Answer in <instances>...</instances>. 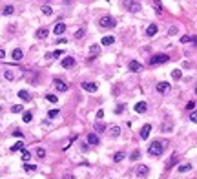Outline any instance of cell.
Returning <instances> with one entry per match:
<instances>
[{
  "instance_id": "obj_1",
  "label": "cell",
  "mask_w": 197,
  "mask_h": 179,
  "mask_svg": "<svg viewBox=\"0 0 197 179\" xmlns=\"http://www.w3.org/2000/svg\"><path fill=\"white\" fill-rule=\"evenodd\" d=\"M168 146V143L166 141H159V139H155L150 143V146H148V154L153 155V157H157V155H162V152H164V148Z\"/></svg>"
},
{
  "instance_id": "obj_2",
  "label": "cell",
  "mask_w": 197,
  "mask_h": 179,
  "mask_svg": "<svg viewBox=\"0 0 197 179\" xmlns=\"http://www.w3.org/2000/svg\"><path fill=\"white\" fill-rule=\"evenodd\" d=\"M170 60V55L166 53H157V55H153V57L150 59V64L152 66H159V64H166Z\"/></svg>"
},
{
  "instance_id": "obj_3",
  "label": "cell",
  "mask_w": 197,
  "mask_h": 179,
  "mask_svg": "<svg viewBox=\"0 0 197 179\" xmlns=\"http://www.w3.org/2000/svg\"><path fill=\"white\" fill-rule=\"evenodd\" d=\"M99 26L100 27H115L117 26V20L113 17H102V18H99Z\"/></svg>"
},
{
  "instance_id": "obj_4",
  "label": "cell",
  "mask_w": 197,
  "mask_h": 179,
  "mask_svg": "<svg viewBox=\"0 0 197 179\" xmlns=\"http://www.w3.org/2000/svg\"><path fill=\"white\" fill-rule=\"evenodd\" d=\"M124 8L128 11H132V13H139L141 11V4L137 2V0H124Z\"/></svg>"
},
{
  "instance_id": "obj_5",
  "label": "cell",
  "mask_w": 197,
  "mask_h": 179,
  "mask_svg": "<svg viewBox=\"0 0 197 179\" xmlns=\"http://www.w3.org/2000/svg\"><path fill=\"white\" fill-rule=\"evenodd\" d=\"M53 88H55L57 92H60V93H64V92H68V90H70V88H68V84H66L62 79H55V80H53Z\"/></svg>"
},
{
  "instance_id": "obj_6",
  "label": "cell",
  "mask_w": 197,
  "mask_h": 179,
  "mask_svg": "<svg viewBox=\"0 0 197 179\" xmlns=\"http://www.w3.org/2000/svg\"><path fill=\"white\" fill-rule=\"evenodd\" d=\"M150 132H152V124H144V126L141 128V132H139V137H141L142 141H146L148 137H150Z\"/></svg>"
},
{
  "instance_id": "obj_7",
  "label": "cell",
  "mask_w": 197,
  "mask_h": 179,
  "mask_svg": "<svg viewBox=\"0 0 197 179\" xmlns=\"http://www.w3.org/2000/svg\"><path fill=\"white\" fill-rule=\"evenodd\" d=\"M170 88H172V86H170V82H157V86H155V90H157L159 93H162V95L168 93Z\"/></svg>"
},
{
  "instance_id": "obj_8",
  "label": "cell",
  "mask_w": 197,
  "mask_h": 179,
  "mask_svg": "<svg viewBox=\"0 0 197 179\" xmlns=\"http://www.w3.org/2000/svg\"><path fill=\"white\" fill-rule=\"evenodd\" d=\"M80 86H82V90H86L88 93H95V92H97V90H99L95 82H82V84H80Z\"/></svg>"
},
{
  "instance_id": "obj_9",
  "label": "cell",
  "mask_w": 197,
  "mask_h": 179,
  "mask_svg": "<svg viewBox=\"0 0 197 179\" xmlns=\"http://www.w3.org/2000/svg\"><path fill=\"white\" fill-rule=\"evenodd\" d=\"M148 172H150V168H148L146 166V164H139V166H137V172H135V174H137V177H146L148 176Z\"/></svg>"
},
{
  "instance_id": "obj_10",
  "label": "cell",
  "mask_w": 197,
  "mask_h": 179,
  "mask_svg": "<svg viewBox=\"0 0 197 179\" xmlns=\"http://www.w3.org/2000/svg\"><path fill=\"white\" fill-rule=\"evenodd\" d=\"M60 66L62 68H73L75 66V59L73 57H64L62 60H60Z\"/></svg>"
},
{
  "instance_id": "obj_11",
  "label": "cell",
  "mask_w": 197,
  "mask_h": 179,
  "mask_svg": "<svg viewBox=\"0 0 197 179\" xmlns=\"http://www.w3.org/2000/svg\"><path fill=\"white\" fill-rule=\"evenodd\" d=\"M133 110H135V112H137V113H144L146 110H148V104H146L144 101H141V102H137V104L133 106Z\"/></svg>"
},
{
  "instance_id": "obj_12",
  "label": "cell",
  "mask_w": 197,
  "mask_h": 179,
  "mask_svg": "<svg viewBox=\"0 0 197 179\" xmlns=\"http://www.w3.org/2000/svg\"><path fill=\"white\" fill-rule=\"evenodd\" d=\"M157 31H159L157 24H150V26H148V29H146V37H155V35H157Z\"/></svg>"
},
{
  "instance_id": "obj_13",
  "label": "cell",
  "mask_w": 197,
  "mask_h": 179,
  "mask_svg": "<svg viewBox=\"0 0 197 179\" xmlns=\"http://www.w3.org/2000/svg\"><path fill=\"white\" fill-rule=\"evenodd\" d=\"M128 68H130L132 71H141V70H142V64H141V62H137V60H130Z\"/></svg>"
},
{
  "instance_id": "obj_14",
  "label": "cell",
  "mask_w": 197,
  "mask_h": 179,
  "mask_svg": "<svg viewBox=\"0 0 197 179\" xmlns=\"http://www.w3.org/2000/svg\"><path fill=\"white\" fill-rule=\"evenodd\" d=\"M64 31H66V24H64V22H58V24L55 26V29H53V33H55V35H62Z\"/></svg>"
},
{
  "instance_id": "obj_15",
  "label": "cell",
  "mask_w": 197,
  "mask_h": 179,
  "mask_svg": "<svg viewBox=\"0 0 197 179\" xmlns=\"http://www.w3.org/2000/svg\"><path fill=\"white\" fill-rule=\"evenodd\" d=\"M22 50L20 48H17V50H13V53H11V57H13V60H22Z\"/></svg>"
},
{
  "instance_id": "obj_16",
  "label": "cell",
  "mask_w": 197,
  "mask_h": 179,
  "mask_svg": "<svg viewBox=\"0 0 197 179\" xmlns=\"http://www.w3.org/2000/svg\"><path fill=\"white\" fill-rule=\"evenodd\" d=\"M18 97L22 99V101H26V102L31 101V95H29V92H26V90H20V92H18Z\"/></svg>"
},
{
  "instance_id": "obj_17",
  "label": "cell",
  "mask_w": 197,
  "mask_h": 179,
  "mask_svg": "<svg viewBox=\"0 0 197 179\" xmlns=\"http://www.w3.org/2000/svg\"><path fill=\"white\" fill-rule=\"evenodd\" d=\"M13 13H15V8H13V6H6V8L2 9L4 17H9V15H13Z\"/></svg>"
},
{
  "instance_id": "obj_18",
  "label": "cell",
  "mask_w": 197,
  "mask_h": 179,
  "mask_svg": "<svg viewBox=\"0 0 197 179\" xmlns=\"http://www.w3.org/2000/svg\"><path fill=\"white\" fill-rule=\"evenodd\" d=\"M88 143L95 146V144H99V137L95 135V134H88Z\"/></svg>"
},
{
  "instance_id": "obj_19",
  "label": "cell",
  "mask_w": 197,
  "mask_h": 179,
  "mask_svg": "<svg viewBox=\"0 0 197 179\" xmlns=\"http://www.w3.org/2000/svg\"><path fill=\"white\" fill-rule=\"evenodd\" d=\"M113 42H115L113 37H102V40H100V44H102V46H111Z\"/></svg>"
},
{
  "instance_id": "obj_20",
  "label": "cell",
  "mask_w": 197,
  "mask_h": 179,
  "mask_svg": "<svg viewBox=\"0 0 197 179\" xmlns=\"http://www.w3.org/2000/svg\"><path fill=\"white\" fill-rule=\"evenodd\" d=\"M20 150H24V143H22V141L15 143V144L11 146V152H20Z\"/></svg>"
},
{
  "instance_id": "obj_21",
  "label": "cell",
  "mask_w": 197,
  "mask_h": 179,
  "mask_svg": "<svg viewBox=\"0 0 197 179\" xmlns=\"http://www.w3.org/2000/svg\"><path fill=\"white\" fill-rule=\"evenodd\" d=\"M47 33H49V31H47L46 27H40V29L37 31V38H46V37H47Z\"/></svg>"
},
{
  "instance_id": "obj_22",
  "label": "cell",
  "mask_w": 197,
  "mask_h": 179,
  "mask_svg": "<svg viewBox=\"0 0 197 179\" xmlns=\"http://www.w3.org/2000/svg\"><path fill=\"white\" fill-rule=\"evenodd\" d=\"M124 157H126V154H124V152H117V154L113 155V163H120L122 159H124Z\"/></svg>"
},
{
  "instance_id": "obj_23",
  "label": "cell",
  "mask_w": 197,
  "mask_h": 179,
  "mask_svg": "<svg viewBox=\"0 0 197 179\" xmlns=\"http://www.w3.org/2000/svg\"><path fill=\"white\" fill-rule=\"evenodd\" d=\"M46 101H49V102H53V104H57V102H58V97H57L55 93H47V95H46Z\"/></svg>"
},
{
  "instance_id": "obj_24",
  "label": "cell",
  "mask_w": 197,
  "mask_h": 179,
  "mask_svg": "<svg viewBox=\"0 0 197 179\" xmlns=\"http://www.w3.org/2000/svg\"><path fill=\"white\" fill-rule=\"evenodd\" d=\"M40 11H42V15H46V17H51L53 15V9L49 8V6H42V9H40Z\"/></svg>"
},
{
  "instance_id": "obj_25",
  "label": "cell",
  "mask_w": 197,
  "mask_h": 179,
  "mask_svg": "<svg viewBox=\"0 0 197 179\" xmlns=\"http://www.w3.org/2000/svg\"><path fill=\"white\" fill-rule=\"evenodd\" d=\"M22 121H24V122H31V121H33V113H31V112H24Z\"/></svg>"
},
{
  "instance_id": "obj_26",
  "label": "cell",
  "mask_w": 197,
  "mask_h": 179,
  "mask_svg": "<svg viewBox=\"0 0 197 179\" xmlns=\"http://www.w3.org/2000/svg\"><path fill=\"white\" fill-rule=\"evenodd\" d=\"M119 134H120V128L119 126H111L110 128V135L111 137H119Z\"/></svg>"
},
{
  "instance_id": "obj_27",
  "label": "cell",
  "mask_w": 197,
  "mask_h": 179,
  "mask_svg": "<svg viewBox=\"0 0 197 179\" xmlns=\"http://www.w3.org/2000/svg\"><path fill=\"white\" fill-rule=\"evenodd\" d=\"M153 8H155V11L161 15V13H162V4H161V0H153Z\"/></svg>"
},
{
  "instance_id": "obj_28",
  "label": "cell",
  "mask_w": 197,
  "mask_h": 179,
  "mask_svg": "<svg viewBox=\"0 0 197 179\" xmlns=\"http://www.w3.org/2000/svg\"><path fill=\"white\" fill-rule=\"evenodd\" d=\"M177 170L181 172V174H184V172H190V170H192V164H181Z\"/></svg>"
},
{
  "instance_id": "obj_29",
  "label": "cell",
  "mask_w": 197,
  "mask_h": 179,
  "mask_svg": "<svg viewBox=\"0 0 197 179\" xmlns=\"http://www.w3.org/2000/svg\"><path fill=\"white\" fill-rule=\"evenodd\" d=\"M172 128H173V124L170 121H166L164 124H162V132H172Z\"/></svg>"
},
{
  "instance_id": "obj_30",
  "label": "cell",
  "mask_w": 197,
  "mask_h": 179,
  "mask_svg": "<svg viewBox=\"0 0 197 179\" xmlns=\"http://www.w3.org/2000/svg\"><path fill=\"white\" fill-rule=\"evenodd\" d=\"M181 77H182L181 70H173V71H172V79H173V80H179Z\"/></svg>"
},
{
  "instance_id": "obj_31",
  "label": "cell",
  "mask_w": 197,
  "mask_h": 179,
  "mask_svg": "<svg viewBox=\"0 0 197 179\" xmlns=\"http://www.w3.org/2000/svg\"><path fill=\"white\" fill-rule=\"evenodd\" d=\"M37 157H38V159H44V157H46V150L44 148H37Z\"/></svg>"
},
{
  "instance_id": "obj_32",
  "label": "cell",
  "mask_w": 197,
  "mask_h": 179,
  "mask_svg": "<svg viewBox=\"0 0 197 179\" xmlns=\"http://www.w3.org/2000/svg\"><path fill=\"white\" fill-rule=\"evenodd\" d=\"M57 115H58V110H57V108H53V110H49V112H47V117H49V119H55Z\"/></svg>"
},
{
  "instance_id": "obj_33",
  "label": "cell",
  "mask_w": 197,
  "mask_h": 179,
  "mask_svg": "<svg viewBox=\"0 0 197 179\" xmlns=\"http://www.w3.org/2000/svg\"><path fill=\"white\" fill-rule=\"evenodd\" d=\"M90 51H91V59H90V60H93V57L99 53V46H97V44H95V46H91V48H90Z\"/></svg>"
},
{
  "instance_id": "obj_34",
  "label": "cell",
  "mask_w": 197,
  "mask_h": 179,
  "mask_svg": "<svg viewBox=\"0 0 197 179\" xmlns=\"http://www.w3.org/2000/svg\"><path fill=\"white\" fill-rule=\"evenodd\" d=\"M175 161H177V155H172V159L168 161V164H166V168H172V166H175Z\"/></svg>"
},
{
  "instance_id": "obj_35",
  "label": "cell",
  "mask_w": 197,
  "mask_h": 179,
  "mask_svg": "<svg viewBox=\"0 0 197 179\" xmlns=\"http://www.w3.org/2000/svg\"><path fill=\"white\" fill-rule=\"evenodd\" d=\"M22 159H24V161H26V163H28V161H29V159H31V154H29V152H28V150H22Z\"/></svg>"
},
{
  "instance_id": "obj_36",
  "label": "cell",
  "mask_w": 197,
  "mask_h": 179,
  "mask_svg": "<svg viewBox=\"0 0 197 179\" xmlns=\"http://www.w3.org/2000/svg\"><path fill=\"white\" fill-rule=\"evenodd\" d=\"M11 112H13V113H20V112H22V104H15V106H11Z\"/></svg>"
},
{
  "instance_id": "obj_37",
  "label": "cell",
  "mask_w": 197,
  "mask_h": 179,
  "mask_svg": "<svg viewBox=\"0 0 197 179\" xmlns=\"http://www.w3.org/2000/svg\"><path fill=\"white\" fill-rule=\"evenodd\" d=\"M58 57H62V50H55L51 53V59H58Z\"/></svg>"
},
{
  "instance_id": "obj_38",
  "label": "cell",
  "mask_w": 197,
  "mask_h": 179,
  "mask_svg": "<svg viewBox=\"0 0 197 179\" xmlns=\"http://www.w3.org/2000/svg\"><path fill=\"white\" fill-rule=\"evenodd\" d=\"M139 155H141V154H139V150H133L132 155H130V159H132V161H137V159H139Z\"/></svg>"
},
{
  "instance_id": "obj_39",
  "label": "cell",
  "mask_w": 197,
  "mask_h": 179,
  "mask_svg": "<svg viewBox=\"0 0 197 179\" xmlns=\"http://www.w3.org/2000/svg\"><path fill=\"white\" fill-rule=\"evenodd\" d=\"M24 170H26V172H35L37 166H35V164H24Z\"/></svg>"
},
{
  "instance_id": "obj_40",
  "label": "cell",
  "mask_w": 197,
  "mask_h": 179,
  "mask_svg": "<svg viewBox=\"0 0 197 179\" xmlns=\"http://www.w3.org/2000/svg\"><path fill=\"white\" fill-rule=\"evenodd\" d=\"M190 121H192V122H195V124H197V110H194V112L190 113Z\"/></svg>"
},
{
  "instance_id": "obj_41",
  "label": "cell",
  "mask_w": 197,
  "mask_h": 179,
  "mask_svg": "<svg viewBox=\"0 0 197 179\" xmlns=\"http://www.w3.org/2000/svg\"><path fill=\"white\" fill-rule=\"evenodd\" d=\"M181 42H182V44H188V42H192V37H190V35L181 37Z\"/></svg>"
},
{
  "instance_id": "obj_42",
  "label": "cell",
  "mask_w": 197,
  "mask_h": 179,
  "mask_svg": "<svg viewBox=\"0 0 197 179\" xmlns=\"http://www.w3.org/2000/svg\"><path fill=\"white\" fill-rule=\"evenodd\" d=\"M186 110H190V112H194V110H195V102H194V101L186 102Z\"/></svg>"
},
{
  "instance_id": "obj_43",
  "label": "cell",
  "mask_w": 197,
  "mask_h": 179,
  "mask_svg": "<svg viewBox=\"0 0 197 179\" xmlns=\"http://www.w3.org/2000/svg\"><path fill=\"white\" fill-rule=\"evenodd\" d=\"M82 37H84V29L80 27V29H77V33H75V38L79 40V38H82Z\"/></svg>"
},
{
  "instance_id": "obj_44",
  "label": "cell",
  "mask_w": 197,
  "mask_h": 179,
  "mask_svg": "<svg viewBox=\"0 0 197 179\" xmlns=\"http://www.w3.org/2000/svg\"><path fill=\"white\" fill-rule=\"evenodd\" d=\"M168 35H177V27H175V26H172V27L168 29Z\"/></svg>"
},
{
  "instance_id": "obj_45",
  "label": "cell",
  "mask_w": 197,
  "mask_h": 179,
  "mask_svg": "<svg viewBox=\"0 0 197 179\" xmlns=\"http://www.w3.org/2000/svg\"><path fill=\"white\" fill-rule=\"evenodd\" d=\"M122 112H124V104H119L115 108V113H122Z\"/></svg>"
},
{
  "instance_id": "obj_46",
  "label": "cell",
  "mask_w": 197,
  "mask_h": 179,
  "mask_svg": "<svg viewBox=\"0 0 197 179\" xmlns=\"http://www.w3.org/2000/svg\"><path fill=\"white\" fill-rule=\"evenodd\" d=\"M4 75H6V79H8V80H13V79H15V75H13L11 71H6Z\"/></svg>"
},
{
  "instance_id": "obj_47",
  "label": "cell",
  "mask_w": 197,
  "mask_h": 179,
  "mask_svg": "<svg viewBox=\"0 0 197 179\" xmlns=\"http://www.w3.org/2000/svg\"><path fill=\"white\" fill-rule=\"evenodd\" d=\"M95 128H97V130H99V132H102V130H104L106 126H104V124H99V122H97V124H95Z\"/></svg>"
},
{
  "instance_id": "obj_48",
  "label": "cell",
  "mask_w": 197,
  "mask_h": 179,
  "mask_svg": "<svg viewBox=\"0 0 197 179\" xmlns=\"http://www.w3.org/2000/svg\"><path fill=\"white\" fill-rule=\"evenodd\" d=\"M102 117H104V112H102V110H99V112H97V119H102Z\"/></svg>"
},
{
  "instance_id": "obj_49",
  "label": "cell",
  "mask_w": 197,
  "mask_h": 179,
  "mask_svg": "<svg viewBox=\"0 0 197 179\" xmlns=\"http://www.w3.org/2000/svg\"><path fill=\"white\" fill-rule=\"evenodd\" d=\"M13 135H15V137H22V132H20V130H15V132H13Z\"/></svg>"
},
{
  "instance_id": "obj_50",
  "label": "cell",
  "mask_w": 197,
  "mask_h": 179,
  "mask_svg": "<svg viewBox=\"0 0 197 179\" xmlns=\"http://www.w3.org/2000/svg\"><path fill=\"white\" fill-rule=\"evenodd\" d=\"M192 44H195V46H197V35H195V37H192Z\"/></svg>"
},
{
  "instance_id": "obj_51",
  "label": "cell",
  "mask_w": 197,
  "mask_h": 179,
  "mask_svg": "<svg viewBox=\"0 0 197 179\" xmlns=\"http://www.w3.org/2000/svg\"><path fill=\"white\" fill-rule=\"evenodd\" d=\"M4 57H6V51H4V50H0V59H4Z\"/></svg>"
},
{
  "instance_id": "obj_52",
  "label": "cell",
  "mask_w": 197,
  "mask_h": 179,
  "mask_svg": "<svg viewBox=\"0 0 197 179\" xmlns=\"http://www.w3.org/2000/svg\"><path fill=\"white\" fill-rule=\"evenodd\" d=\"M64 179H75L73 176H64Z\"/></svg>"
},
{
  "instance_id": "obj_53",
  "label": "cell",
  "mask_w": 197,
  "mask_h": 179,
  "mask_svg": "<svg viewBox=\"0 0 197 179\" xmlns=\"http://www.w3.org/2000/svg\"><path fill=\"white\" fill-rule=\"evenodd\" d=\"M195 95H197V86H195Z\"/></svg>"
},
{
  "instance_id": "obj_54",
  "label": "cell",
  "mask_w": 197,
  "mask_h": 179,
  "mask_svg": "<svg viewBox=\"0 0 197 179\" xmlns=\"http://www.w3.org/2000/svg\"><path fill=\"white\" fill-rule=\"evenodd\" d=\"M0 112H2V108H0Z\"/></svg>"
}]
</instances>
